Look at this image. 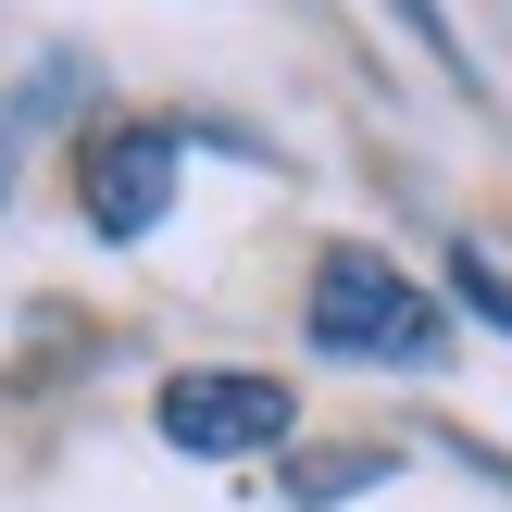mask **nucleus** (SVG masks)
Returning a JSON list of instances; mask_svg holds the SVG:
<instances>
[{"mask_svg": "<svg viewBox=\"0 0 512 512\" xmlns=\"http://www.w3.org/2000/svg\"><path fill=\"white\" fill-rule=\"evenodd\" d=\"M300 325H313L325 363H388V375H438L450 363V300L413 288L388 250H325Z\"/></svg>", "mask_w": 512, "mask_h": 512, "instance_id": "f257e3e1", "label": "nucleus"}, {"mask_svg": "<svg viewBox=\"0 0 512 512\" xmlns=\"http://www.w3.org/2000/svg\"><path fill=\"white\" fill-rule=\"evenodd\" d=\"M375 475H388V450H338V463H300V512H338V500H363Z\"/></svg>", "mask_w": 512, "mask_h": 512, "instance_id": "39448f33", "label": "nucleus"}, {"mask_svg": "<svg viewBox=\"0 0 512 512\" xmlns=\"http://www.w3.org/2000/svg\"><path fill=\"white\" fill-rule=\"evenodd\" d=\"M163 438L188 450V463H250V450H288L300 438V388H275V375H238V363H188L163 375Z\"/></svg>", "mask_w": 512, "mask_h": 512, "instance_id": "f03ea898", "label": "nucleus"}, {"mask_svg": "<svg viewBox=\"0 0 512 512\" xmlns=\"http://www.w3.org/2000/svg\"><path fill=\"white\" fill-rule=\"evenodd\" d=\"M0 175H13V113H0Z\"/></svg>", "mask_w": 512, "mask_h": 512, "instance_id": "6e6552de", "label": "nucleus"}, {"mask_svg": "<svg viewBox=\"0 0 512 512\" xmlns=\"http://www.w3.org/2000/svg\"><path fill=\"white\" fill-rule=\"evenodd\" d=\"M450 300H463L475 325H500V338H512V275L488 263V250H450Z\"/></svg>", "mask_w": 512, "mask_h": 512, "instance_id": "423d86ee", "label": "nucleus"}, {"mask_svg": "<svg viewBox=\"0 0 512 512\" xmlns=\"http://www.w3.org/2000/svg\"><path fill=\"white\" fill-rule=\"evenodd\" d=\"M450 463H463V475H488V488L512 500V450H488V438H450Z\"/></svg>", "mask_w": 512, "mask_h": 512, "instance_id": "0eeeda50", "label": "nucleus"}, {"mask_svg": "<svg viewBox=\"0 0 512 512\" xmlns=\"http://www.w3.org/2000/svg\"><path fill=\"white\" fill-rule=\"evenodd\" d=\"M388 13H400V25H413V38H425V50H438V63H450V88H463V100H488V75H475V50H463V25H450L438 0H388Z\"/></svg>", "mask_w": 512, "mask_h": 512, "instance_id": "20e7f679", "label": "nucleus"}, {"mask_svg": "<svg viewBox=\"0 0 512 512\" xmlns=\"http://www.w3.org/2000/svg\"><path fill=\"white\" fill-rule=\"evenodd\" d=\"M175 163H188V138H175V125H100L88 163H75L88 225H100V238H150V225L175 213Z\"/></svg>", "mask_w": 512, "mask_h": 512, "instance_id": "7ed1b4c3", "label": "nucleus"}]
</instances>
